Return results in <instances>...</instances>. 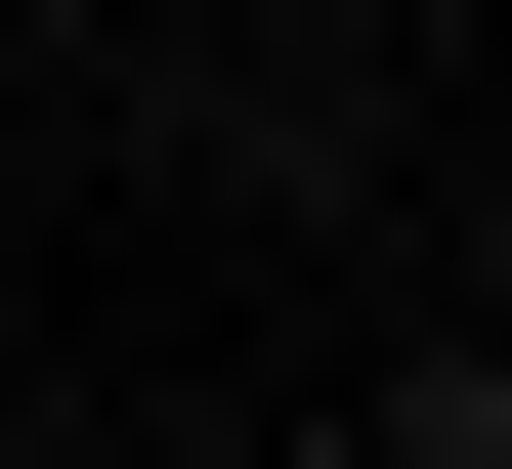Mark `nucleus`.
<instances>
[{
	"mask_svg": "<svg viewBox=\"0 0 512 469\" xmlns=\"http://www.w3.org/2000/svg\"><path fill=\"white\" fill-rule=\"evenodd\" d=\"M299 469H512V342H384V384H342Z\"/></svg>",
	"mask_w": 512,
	"mask_h": 469,
	"instance_id": "nucleus-1",
	"label": "nucleus"
},
{
	"mask_svg": "<svg viewBox=\"0 0 512 469\" xmlns=\"http://www.w3.org/2000/svg\"><path fill=\"white\" fill-rule=\"evenodd\" d=\"M0 469H43V299H0Z\"/></svg>",
	"mask_w": 512,
	"mask_h": 469,
	"instance_id": "nucleus-2",
	"label": "nucleus"
}]
</instances>
